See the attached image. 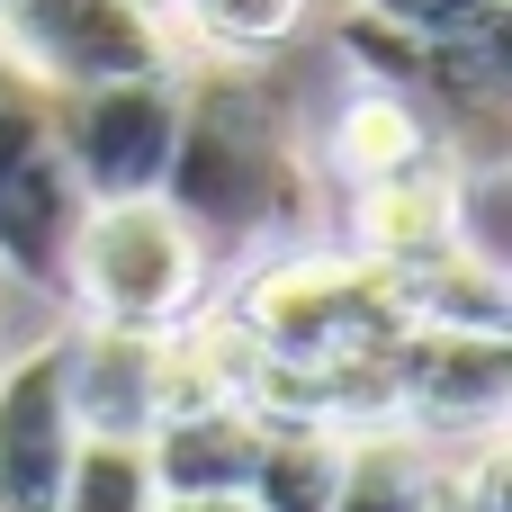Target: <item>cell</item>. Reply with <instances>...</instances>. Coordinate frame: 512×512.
Masks as SVG:
<instances>
[{
  "label": "cell",
  "instance_id": "7a4b0ae2",
  "mask_svg": "<svg viewBox=\"0 0 512 512\" xmlns=\"http://www.w3.org/2000/svg\"><path fill=\"white\" fill-rule=\"evenodd\" d=\"M216 288V261L207 243L162 207V198H117V207H90L81 216V243H72V297L81 324H117V333H180Z\"/></svg>",
  "mask_w": 512,
  "mask_h": 512
},
{
  "label": "cell",
  "instance_id": "e0dca14e",
  "mask_svg": "<svg viewBox=\"0 0 512 512\" xmlns=\"http://www.w3.org/2000/svg\"><path fill=\"white\" fill-rule=\"evenodd\" d=\"M54 512H162V486H153L144 441H81Z\"/></svg>",
  "mask_w": 512,
  "mask_h": 512
},
{
  "label": "cell",
  "instance_id": "8fae6325",
  "mask_svg": "<svg viewBox=\"0 0 512 512\" xmlns=\"http://www.w3.org/2000/svg\"><path fill=\"white\" fill-rule=\"evenodd\" d=\"M261 414L216 396V405H189V414H162L144 432V459H153V486L162 495H243L252 486V459H261Z\"/></svg>",
  "mask_w": 512,
  "mask_h": 512
},
{
  "label": "cell",
  "instance_id": "5b68a950",
  "mask_svg": "<svg viewBox=\"0 0 512 512\" xmlns=\"http://www.w3.org/2000/svg\"><path fill=\"white\" fill-rule=\"evenodd\" d=\"M180 27L162 0H0V63L36 90L171 72Z\"/></svg>",
  "mask_w": 512,
  "mask_h": 512
},
{
  "label": "cell",
  "instance_id": "52a82bcc",
  "mask_svg": "<svg viewBox=\"0 0 512 512\" xmlns=\"http://www.w3.org/2000/svg\"><path fill=\"white\" fill-rule=\"evenodd\" d=\"M512 396V342L504 333H432L405 324L396 333V423L423 441H486L504 423Z\"/></svg>",
  "mask_w": 512,
  "mask_h": 512
},
{
  "label": "cell",
  "instance_id": "d6986e66",
  "mask_svg": "<svg viewBox=\"0 0 512 512\" xmlns=\"http://www.w3.org/2000/svg\"><path fill=\"white\" fill-rule=\"evenodd\" d=\"M162 512H261L252 495H162Z\"/></svg>",
  "mask_w": 512,
  "mask_h": 512
},
{
  "label": "cell",
  "instance_id": "9a60e30c",
  "mask_svg": "<svg viewBox=\"0 0 512 512\" xmlns=\"http://www.w3.org/2000/svg\"><path fill=\"white\" fill-rule=\"evenodd\" d=\"M342 450L351 432L342 423H315V414H288L261 432V459H252V504L261 512H333V486H342Z\"/></svg>",
  "mask_w": 512,
  "mask_h": 512
},
{
  "label": "cell",
  "instance_id": "9c48e42d",
  "mask_svg": "<svg viewBox=\"0 0 512 512\" xmlns=\"http://www.w3.org/2000/svg\"><path fill=\"white\" fill-rule=\"evenodd\" d=\"M450 243H468V171L450 153H432L396 180L342 189V252H360L369 270H414Z\"/></svg>",
  "mask_w": 512,
  "mask_h": 512
},
{
  "label": "cell",
  "instance_id": "3957f363",
  "mask_svg": "<svg viewBox=\"0 0 512 512\" xmlns=\"http://www.w3.org/2000/svg\"><path fill=\"white\" fill-rule=\"evenodd\" d=\"M270 360H351V351H378L405 333L396 315V279L369 270L360 252H270L261 270H243L234 306H225Z\"/></svg>",
  "mask_w": 512,
  "mask_h": 512
},
{
  "label": "cell",
  "instance_id": "277c9868",
  "mask_svg": "<svg viewBox=\"0 0 512 512\" xmlns=\"http://www.w3.org/2000/svg\"><path fill=\"white\" fill-rule=\"evenodd\" d=\"M90 198L72 189L54 90L0 72V279L27 297H72V243Z\"/></svg>",
  "mask_w": 512,
  "mask_h": 512
},
{
  "label": "cell",
  "instance_id": "8992f818",
  "mask_svg": "<svg viewBox=\"0 0 512 512\" xmlns=\"http://www.w3.org/2000/svg\"><path fill=\"white\" fill-rule=\"evenodd\" d=\"M54 135L72 162V189L90 207L117 198H153L180 144V63L171 72H126V81H90V90H54Z\"/></svg>",
  "mask_w": 512,
  "mask_h": 512
},
{
  "label": "cell",
  "instance_id": "ba28073f",
  "mask_svg": "<svg viewBox=\"0 0 512 512\" xmlns=\"http://www.w3.org/2000/svg\"><path fill=\"white\" fill-rule=\"evenodd\" d=\"M81 423L63 396V333L0 351V512H54Z\"/></svg>",
  "mask_w": 512,
  "mask_h": 512
},
{
  "label": "cell",
  "instance_id": "2e32d148",
  "mask_svg": "<svg viewBox=\"0 0 512 512\" xmlns=\"http://www.w3.org/2000/svg\"><path fill=\"white\" fill-rule=\"evenodd\" d=\"M180 36H198L216 63H270L297 27H306V0H162Z\"/></svg>",
  "mask_w": 512,
  "mask_h": 512
},
{
  "label": "cell",
  "instance_id": "6da1fadb",
  "mask_svg": "<svg viewBox=\"0 0 512 512\" xmlns=\"http://www.w3.org/2000/svg\"><path fill=\"white\" fill-rule=\"evenodd\" d=\"M225 270H243L252 252H288L297 225L315 216V171L297 153V108L261 63H216V72H180V144L171 171L153 189Z\"/></svg>",
  "mask_w": 512,
  "mask_h": 512
},
{
  "label": "cell",
  "instance_id": "ffe728a7",
  "mask_svg": "<svg viewBox=\"0 0 512 512\" xmlns=\"http://www.w3.org/2000/svg\"><path fill=\"white\" fill-rule=\"evenodd\" d=\"M0 306H9V279H0ZM0 351H9V333H0Z\"/></svg>",
  "mask_w": 512,
  "mask_h": 512
},
{
  "label": "cell",
  "instance_id": "5bb4252c",
  "mask_svg": "<svg viewBox=\"0 0 512 512\" xmlns=\"http://www.w3.org/2000/svg\"><path fill=\"white\" fill-rule=\"evenodd\" d=\"M396 279V315L405 324H432V333H504V261L486 243H450L414 270H387Z\"/></svg>",
  "mask_w": 512,
  "mask_h": 512
},
{
  "label": "cell",
  "instance_id": "30bf717a",
  "mask_svg": "<svg viewBox=\"0 0 512 512\" xmlns=\"http://www.w3.org/2000/svg\"><path fill=\"white\" fill-rule=\"evenodd\" d=\"M63 396L81 441H144L162 423V333H117V324L63 333Z\"/></svg>",
  "mask_w": 512,
  "mask_h": 512
},
{
  "label": "cell",
  "instance_id": "7c38bea8",
  "mask_svg": "<svg viewBox=\"0 0 512 512\" xmlns=\"http://www.w3.org/2000/svg\"><path fill=\"white\" fill-rule=\"evenodd\" d=\"M432 153H450V144H441L432 117H423L405 90H387V81H360V90L333 108V126H324V171H333V189L396 180V171H414V162H432Z\"/></svg>",
  "mask_w": 512,
  "mask_h": 512
},
{
  "label": "cell",
  "instance_id": "4fadbf2b",
  "mask_svg": "<svg viewBox=\"0 0 512 512\" xmlns=\"http://www.w3.org/2000/svg\"><path fill=\"white\" fill-rule=\"evenodd\" d=\"M441 477H450V450L441 441H423L405 423H369L342 450L333 512H432L441 504Z\"/></svg>",
  "mask_w": 512,
  "mask_h": 512
},
{
  "label": "cell",
  "instance_id": "44dd1931",
  "mask_svg": "<svg viewBox=\"0 0 512 512\" xmlns=\"http://www.w3.org/2000/svg\"><path fill=\"white\" fill-rule=\"evenodd\" d=\"M0 72H9V63H0Z\"/></svg>",
  "mask_w": 512,
  "mask_h": 512
},
{
  "label": "cell",
  "instance_id": "ac0fdd59",
  "mask_svg": "<svg viewBox=\"0 0 512 512\" xmlns=\"http://www.w3.org/2000/svg\"><path fill=\"white\" fill-rule=\"evenodd\" d=\"M351 9L396 36H423V45H468V36L504 27V0H351Z\"/></svg>",
  "mask_w": 512,
  "mask_h": 512
}]
</instances>
